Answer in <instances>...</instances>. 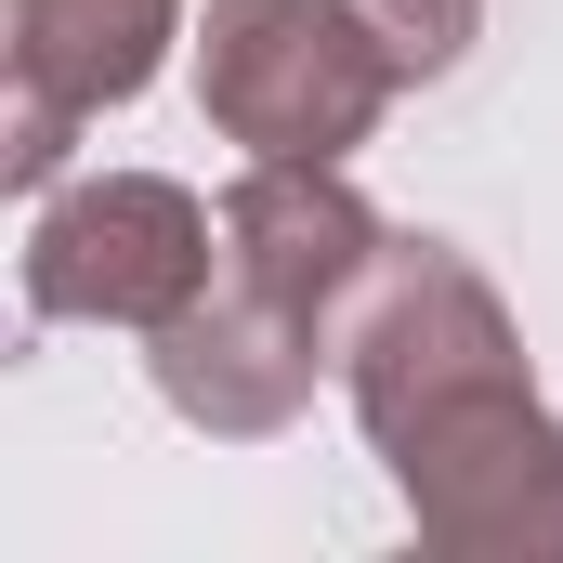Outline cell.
Instances as JSON below:
<instances>
[{
	"instance_id": "obj_1",
	"label": "cell",
	"mask_w": 563,
	"mask_h": 563,
	"mask_svg": "<svg viewBox=\"0 0 563 563\" xmlns=\"http://www.w3.org/2000/svg\"><path fill=\"white\" fill-rule=\"evenodd\" d=\"M407 525L459 563H563V420L538 407L525 367L498 380H459L407 407L394 432H367Z\"/></svg>"
},
{
	"instance_id": "obj_2",
	"label": "cell",
	"mask_w": 563,
	"mask_h": 563,
	"mask_svg": "<svg viewBox=\"0 0 563 563\" xmlns=\"http://www.w3.org/2000/svg\"><path fill=\"white\" fill-rule=\"evenodd\" d=\"M394 92L407 66L354 0H210L197 26V106L250 157H354Z\"/></svg>"
},
{
	"instance_id": "obj_3",
	"label": "cell",
	"mask_w": 563,
	"mask_h": 563,
	"mask_svg": "<svg viewBox=\"0 0 563 563\" xmlns=\"http://www.w3.org/2000/svg\"><path fill=\"white\" fill-rule=\"evenodd\" d=\"M223 276V210H197L170 170H92V184H53L26 210V314L40 328H170L197 288Z\"/></svg>"
},
{
	"instance_id": "obj_4",
	"label": "cell",
	"mask_w": 563,
	"mask_h": 563,
	"mask_svg": "<svg viewBox=\"0 0 563 563\" xmlns=\"http://www.w3.org/2000/svg\"><path fill=\"white\" fill-rule=\"evenodd\" d=\"M498 367H525V328H511L498 288L472 276V250L394 236L380 276L354 288V314H341V394H354V420L394 432L407 407L459 394V380H498Z\"/></svg>"
},
{
	"instance_id": "obj_5",
	"label": "cell",
	"mask_w": 563,
	"mask_h": 563,
	"mask_svg": "<svg viewBox=\"0 0 563 563\" xmlns=\"http://www.w3.org/2000/svg\"><path fill=\"white\" fill-rule=\"evenodd\" d=\"M144 367H157L170 420H197L210 445H263V432H288L301 407H314V380L341 367V328L223 263V276L157 328V354H144Z\"/></svg>"
},
{
	"instance_id": "obj_6",
	"label": "cell",
	"mask_w": 563,
	"mask_h": 563,
	"mask_svg": "<svg viewBox=\"0 0 563 563\" xmlns=\"http://www.w3.org/2000/svg\"><path fill=\"white\" fill-rule=\"evenodd\" d=\"M380 250H394V223L354 197L341 157H250L236 197H223V263L263 276L276 301H301V314H328V328L380 276Z\"/></svg>"
},
{
	"instance_id": "obj_7",
	"label": "cell",
	"mask_w": 563,
	"mask_h": 563,
	"mask_svg": "<svg viewBox=\"0 0 563 563\" xmlns=\"http://www.w3.org/2000/svg\"><path fill=\"white\" fill-rule=\"evenodd\" d=\"M170 40H184V0H0L13 92H53L79 119L132 106L144 79L170 66Z\"/></svg>"
},
{
	"instance_id": "obj_8",
	"label": "cell",
	"mask_w": 563,
	"mask_h": 563,
	"mask_svg": "<svg viewBox=\"0 0 563 563\" xmlns=\"http://www.w3.org/2000/svg\"><path fill=\"white\" fill-rule=\"evenodd\" d=\"M354 13L394 40V66H407V79H445V66L485 40V0H354Z\"/></svg>"
},
{
	"instance_id": "obj_9",
	"label": "cell",
	"mask_w": 563,
	"mask_h": 563,
	"mask_svg": "<svg viewBox=\"0 0 563 563\" xmlns=\"http://www.w3.org/2000/svg\"><path fill=\"white\" fill-rule=\"evenodd\" d=\"M66 144H79V106H53V92H13V119H0V184H13V197H53Z\"/></svg>"
}]
</instances>
